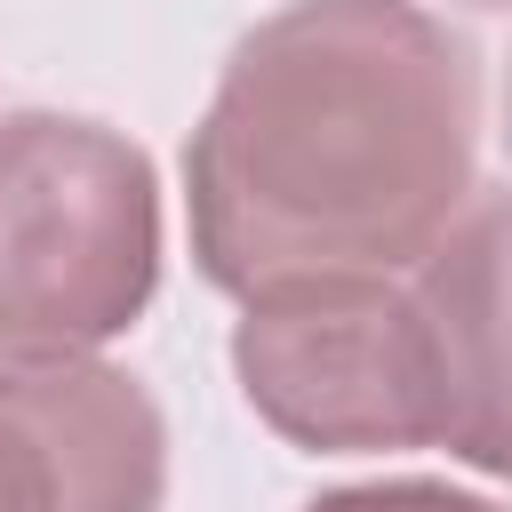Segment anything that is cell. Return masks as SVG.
<instances>
[{
	"label": "cell",
	"instance_id": "cell-1",
	"mask_svg": "<svg viewBox=\"0 0 512 512\" xmlns=\"http://www.w3.org/2000/svg\"><path fill=\"white\" fill-rule=\"evenodd\" d=\"M480 72L416 0H288L264 16L192 144L184 216L208 288L408 272L472 200Z\"/></svg>",
	"mask_w": 512,
	"mask_h": 512
},
{
	"label": "cell",
	"instance_id": "cell-2",
	"mask_svg": "<svg viewBox=\"0 0 512 512\" xmlns=\"http://www.w3.org/2000/svg\"><path fill=\"white\" fill-rule=\"evenodd\" d=\"M160 288V184L144 144L80 112L0 120V360H80Z\"/></svg>",
	"mask_w": 512,
	"mask_h": 512
},
{
	"label": "cell",
	"instance_id": "cell-3",
	"mask_svg": "<svg viewBox=\"0 0 512 512\" xmlns=\"http://www.w3.org/2000/svg\"><path fill=\"white\" fill-rule=\"evenodd\" d=\"M232 376L248 408L296 448H432V368L400 272L272 280L240 296Z\"/></svg>",
	"mask_w": 512,
	"mask_h": 512
},
{
	"label": "cell",
	"instance_id": "cell-4",
	"mask_svg": "<svg viewBox=\"0 0 512 512\" xmlns=\"http://www.w3.org/2000/svg\"><path fill=\"white\" fill-rule=\"evenodd\" d=\"M168 424L128 368L0 360V512H160Z\"/></svg>",
	"mask_w": 512,
	"mask_h": 512
},
{
	"label": "cell",
	"instance_id": "cell-5",
	"mask_svg": "<svg viewBox=\"0 0 512 512\" xmlns=\"http://www.w3.org/2000/svg\"><path fill=\"white\" fill-rule=\"evenodd\" d=\"M408 304L432 368V448L512 480V192L464 200L408 264Z\"/></svg>",
	"mask_w": 512,
	"mask_h": 512
},
{
	"label": "cell",
	"instance_id": "cell-6",
	"mask_svg": "<svg viewBox=\"0 0 512 512\" xmlns=\"http://www.w3.org/2000/svg\"><path fill=\"white\" fill-rule=\"evenodd\" d=\"M304 512H504V504L448 488V480H368V488H328Z\"/></svg>",
	"mask_w": 512,
	"mask_h": 512
},
{
	"label": "cell",
	"instance_id": "cell-7",
	"mask_svg": "<svg viewBox=\"0 0 512 512\" xmlns=\"http://www.w3.org/2000/svg\"><path fill=\"white\" fill-rule=\"evenodd\" d=\"M504 144H512V80H504Z\"/></svg>",
	"mask_w": 512,
	"mask_h": 512
},
{
	"label": "cell",
	"instance_id": "cell-8",
	"mask_svg": "<svg viewBox=\"0 0 512 512\" xmlns=\"http://www.w3.org/2000/svg\"><path fill=\"white\" fill-rule=\"evenodd\" d=\"M472 8H512V0H472Z\"/></svg>",
	"mask_w": 512,
	"mask_h": 512
}]
</instances>
